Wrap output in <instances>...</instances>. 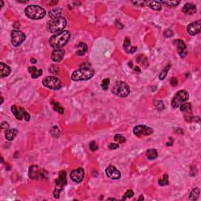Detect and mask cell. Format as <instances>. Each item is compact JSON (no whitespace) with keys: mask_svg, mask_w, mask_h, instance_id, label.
<instances>
[{"mask_svg":"<svg viewBox=\"0 0 201 201\" xmlns=\"http://www.w3.org/2000/svg\"><path fill=\"white\" fill-rule=\"evenodd\" d=\"M89 147L90 148V150L93 151V152L96 151L97 148H98V146H97V145L96 144L95 142H91L90 143Z\"/></svg>","mask_w":201,"mask_h":201,"instance_id":"74e56055","label":"cell"},{"mask_svg":"<svg viewBox=\"0 0 201 201\" xmlns=\"http://www.w3.org/2000/svg\"><path fill=\"white\" fill-rule=\"evenodd\" d=\"M154 105L157 110H159V111H162L163 108H164V105H163V102H162V101H159V100H158V101H157V100L156 101H155Z\"/></svg>","mask_w":201,"mask_h":201,"instance_id":"1f68e13d","label":"cell"},{"mask_svg":"<svg viewBox=\"0 0 201 201\" xmlns=\"http://www.w3.org/2000/svg\"><path fill=\"white\" fill-rule=\"evenodd\" d=\"M200 27H201V21H197L193 22L188 24L187 27V32L191 36H196L200 32Z\"/></svg>","mask_w":201,"mask_h":201,"instance_id":"7c38bea8","label":"cell"},{"mask_svg":"<svg viewBox=\"0 0 201 201\" xmlns=\"http://www.w3.org/2000/svg\"><path fill=\"white\" fill-rule=\"evenodd\" d=\"M26 36L18 30H13L11 33V42L14 47H18L25 40Z\"/></svg>","mask_w":201,"mask_h":201,"instance_id":"30bf717a","label":"cell"},{"mask_svg":"<svg viewBox=\"0 0 201 201\" xmlns=\"http://www.w3.org/2000/svg\"><path fill=\"white\" fill-rule=\"evenodd\" d=\"M162 3H163L164 5H167V7H177L180 2L179 1H162Z\"/></svg>","mask_w":201,"mask_h":201,"instance_id":"4dcf8cb0","label":"cell"},{"mask_svg":"<svg viewBox=\"0 0 201 201\" xmlns=\"http://www.w3.org/2000/svg\"><path fill=\"white\" fill-rule=\"evenodd\" d=\"M135 70L137 72H140V68H138V67H135Z\"/></svg>","mask_w":201,"mask_h":201,"instance_id":"bcb514c9","label":"cell"},{"mask_svg":"<svg viewBox=\"0 0 201 201\" xmlns=\"http://www.w3.org/2000/svg\"><path fill=\"white\" fill-rule=\"evenodd\" d=\"M119 147V145H117V144H114V143H111L110 145H108V148H109V149H113V150H114V149H116V148H118Z\"/></svg>","mask_w":201,"mask_h":201,"instance_id":"60d3db41","label":"cell"},{"mask_svg":"<svg viewBox=\"0 0 201 201\" xmlns=\"http://www.w3.org/2000/svg\"><path fill=\"white\" fill-rule=\"evenodd\" d=\"M62 12H63V10L61 8L53 9V10H51L49 12V16H50L52 19H54V18L61 17Z\"/></svg>","mask_w":201,"mask_h":201,"instance_id":"603a6c76","label":"cell"},{"mask_svg":"<svg viewBox=\"0 0 201 201\" xmlns=\"http://www.w3.org/2000/svg\"><path fill=\"white\" fill-rule=\"evenodd\" d=\"M171 86H173V87H176L177 85H178V79L176 78H172L171 79Z\"/></svg>","mask_w":201,"mask_h":201,"instance_id":"ab89813d","label":"cell"},{"mask_svg":"<svg viewBox=\"0 0 201 201\" xmlns=\"http://www.w3.org/2000/svg\"><path fill=\"white\" fill-rule=\"evenodd\" d=\"M174 43H175L176 47L178 48V53L181 56V57H183V58L185 57L188 52H187L186 46L185 44V42L181 39H177V40L174 41Z\"/></svg>","mask_w":201,"mask_h":201,"instance_id":"5bb4252c","label":"cell"},{"mask_svg":"<svg viewBox=\"0 0 201 201\" xmlns=\"http://www.w3.org/2000/svg\"><path fill=\"white\" fill-rule=\"evenodd\" d=\"M199 195H200V188L198 187L197 188H193V191L190 193V195H189V199L191 200H197L198 198H199Z\"/></svg>","mask_w":201,"mask_h":201,"instance_id":"484cf974","label":"cell"},{"mask_svg":"<svg viewBox=\"0 0 201 201\" xmlns=\"http://www.w3.org/2000/svg\"><path fill=\"white\" fill-rule=\"evenodd\" d=\"M61 134V131L57 126H53L50 129V134L53 136V138H58Z\"/></svg>","mask_w":201,"mask_h":201,"instance_id":"f1b7e54d","label":"cell"},{"mask_svg":"<svg viewBox=\"0 0 201 201\" xmlns=\"http://www.w3.org/2000/svg\"><path fill=\"white\" fill-rule=\"evenodd\" d=\"M182 12H184L186 14H194L197 12V7L193 3H186L182 7Z\"/></svg>","mask_w":201,"mask_h":201,"instance_id":"ac0fdd59","label":"cell"},{"mask_svg":"<svg viewBox=\"0 0 201 201\" xmlns=\"http://www.w3.org/2000/svg\"><path fill=\"white\" fill-rule=\"evenodd\" d=\"M17 134V131L16 129H9L5 132V137L8 141H13Z\"/></svg>","mask_w":201,"mask_h":201,"instance_id":"44dd1931","label":"cell"},{"mask_svg":"<svg viewBox=\"0 0 201 201\" xmlns=\"http://www.w3.org/2000/svg\"><path fill=\"white\" fill-rule=\"evenodd\" d=\"M106 174L108 177H109L112 179H119L121 177V173L116 168L113 166H109L108 167H107V169L105 171Z\"/></svg>","mask_w":201,"mask_h":201,"instance_id":"9a60e30c","label":"cell"},{"mask_svg":"<svg viewBox=\"0 0 201 201\" xmlns=\"http://www.w3.org/2000/svg\"><path fill=\"white\" fill-rule=\"evenodd\" d=\"M9 123H7V122H2V123H1V128L2 129H8L9 128Z\"/></svg>","mask_w":201,"mask_h":201,"instance_id":"b9f144b4","label":"cell"},{"mask_svg":"<svg viewBox=\"0 0 201 201\" xmlns=\"http://www.w3.org/2000/svg\"><path fill=\"white\" fill-rule=\"evenodd\" d=\"M77 47L79 48V50L76 52L77 56L83 55L87 52V50H88V47H87V44L84 43V42H79L78 46H77Z\"/></svg>","mask_w":201,"mask_h":201,"instance_id":"cb8c5ba5","label":"cell"},{"mask_svg":"<svg viewBox=\"0 0 201 201\" xmlns=\"http://www.w3.org/2000/svg\"><path fill=\"white\" fill-rule=\"evenodd\" d=\"M134 193L133 191L131 190V189H129V190H127V192H126V193H125L123 200H125L127 199V198H131V197L134 196Z\"/></svg>","mask_w":201,"mask_h":201,"instance_id":"8d00e7d4","label":"cell"},{"mask_svg":"<svg viewBox=\"0 0 201 201\" xmlns=\"http://www.w3.org/2000/svg\"><path fill=\"white\" fill-rule=\"evenodd\" d=\"M66 174L65 171H62L59 174V178L56 181V188L54 190V197L55 198H59V194L61 191L63 189L64 186L66 185Z\"/></svg>","mask_w":201,"mask_h":201,"instance_id":"ba28073f","label":"cell"},{"mask_svg":"<svg viewBox=\"0 0 201 201\" xmlns=\"http://www.w3.org/2000/svg\"><path fill=\"white\" fill-rule=\"evenodd\" d=\"M24 109L23 108H18L16 105L11 106V112L18 120H22V118L24 117Z\"/></svg>","mask_w":201,"mask_h":201,"instance_id":"e0dca14e","label":"cell"},{"mask_svg":"<svg viewBox=\"0 0 201 201\" xmlns=\"http://www.w3.org/2000/svg\"><path fill=\"white\" fill-rule=\"evenodd\" d=\"M31 62H32V64H36V62H37V61H36V59H34V58H32V59H31Z\"/></svg>","mask_w":201,"mask_h":201,"instance_id":"f6af8a7d","label":"cell"},{"mask_svg":"<svg viewBox=\"0 0 201 201\" xmlns=\"http://www.w3.org/2000/svg\"><path fill=\"white\" fill-rule=\"evenodd\" d=\"M148 7L153 9V10H160L161 8H162L160 2H156V1L148 2Z\"/></svg>","mask_w":201,"mask_h":201,"instance_id":"4316f807","label":"cell"},{"mask_svg":"<svg viewBox=\"0 0 201 201\" xmlns=\"http://www.w3.org/2000/svg\"><path fill=\"white\" fill-rule=\"evenodd\" d=\"M94 70L90 68H82L76 70L72 75V79L74 81L88 80L94 75Z\"/></svg>","mask_w":201,"mask_h":201,"instance_id":"277c9868","label":"cell"},{"mask_svg":"<svg viewBox=\"0 0 201 201\" xmlns=\"http://www.w3.org/2000/svg\"><path fill=\"white\" fill-rule=\"evenodd\" d=\"M65 51L63 49H54L51 53V58L54 62H59L63 59Z\"/></svg>","mask_w":201,"mask_h":201,"instance_id":"2e32d148","label":"cell"},{"mask_svg":"<svg viewBox=\"0 0 201 201\" xmlns=\"http://www.w3.org/2000/svg\"><path fill=\"white\" fill-rule=\"evenodd\" d=\"M67 25V21L65 17H60L52 19L49 21L47 24V28L50 32L58 33L64 31V28Z\"/></svg>","mask_w":201,"mask_h":201,"instance_id":"7a4b0ae2","label":"cell"},{"mask_svg":"<svg viewBox=\"0 0 201 201\" xmlns=\"http://www.w3.org/2000/svg\"><path fill=\"white\" fill-rule=\"evenodd\" d=\"M168 182H169V181H168V175H167V174H164L163 178L159 180V184L160 185H162V186H163V185H168Z\"/></svg>","mask_w":201,"mask_h":201,"instance_id":"e575fe53","label":"cell"},{"mask_svg":"<svg viewBox=\"0 0 201 201\" xmlns=\"http://www.w3.org/2000/svg\"><path fill=\"white\" fill-rule=\"evenodd\" d=\"M52 105H53V109L56 111V112H59L60 114H63L64 113V109L63 107H62L59 103H57V102H52Z\"/></svg>","mask_w":201,"mask_h":201,"instance_id":"f546056e","label":"cell"},{"mask_svg":"<svg viewBox=\"0 0 201 201\" xmlns=\"http://www.w3.org/2000/svg\"><path fill=\"white\" fill-rule=\"evenodd\" d=\"M112 91L115 95L120 97H125L128 96L131 90H130V87L127 83L123 82V81H119V82L116 83V84L113 86Z\"/></svg>","mask_w":201,"mask_h":201,"instance_id":"5b68a950","label":"cell"},{"mask_svg":"<svg viewBox=\"0 0 201 201\" xmlns=\"http://www.w3.org/2000/svg\"><path fill=\"white\" fill-rule=\"evenodd\" d=\"M28 72L31 73L32 77L33 79L38 78V77L40 76L42 73V69H38V68H36V67H34V66H33V67H29V68H28Z\"/></svg>","mask_w":201,"mask_h":201,"instance_id":"7402d4cb","label":"cell"},{"mask_svg":"<svg viewBox=\"0 0 201 201\" xmlns=\"http://www.w3.org/2000/svg\"><path fill=\"white\" fill-rule=\"evenodd\" d=\"M24 118L25 119L26 121H29L30 119V115L25 110L24 111Z\"/></svg>","mask_w":201,"mask_h":201,"instance_id":"7bdbcfd3","label":"cell"},{"mask_svg":"<svg viewBox=\"0 0 201 201\" xmlns=\"http://www.w3.org/2000/svg\"><path fill=\"white\" fill-rule=\"evenodd\" d=\"M123 49L127 53H134L137 50V47H131V40L128 37L125 39L124 44H123Z\"/></svg>","mask_w":201,"mask_h":201,"instance_id":"ffe728a7","label":"cell"},{"mask_svg":"<svg viewBox=\"0 0 201 201\" xmlns=\"http://www.w3.org/2000/svg\"><path fill=\"white\" fill-rule=\"evenodd\" d=\"M0 72H1V77L2 78L7 77L10 74L11 68L7 65L4 64L3 62H1L0 63Z\"/></svg>","mask_w":201,"mask_h":201,"instance_id":"d6986e66","label":"cell"},{"mask_svg":"<svg viewBox=\"0 0 201 201\" xmlns=\"http://www.w3.org/2000/svg\"><path fill=\"white\" fill-rule=\"evenodd\" d=\"M188 93L186 90H179L175 93V95L174 96L173 99L171 102V105L174 108H178L180 107L181 105L186 102L188 99Z\"/></svg>","mask_w":201,"mask_h":201,"instance_id":"8992f818","label":"cell"},{"mask_svg":"<svg viewBox=\"0 0 201 201\" xmlns=\"http://www.w3.org/2000/svg\"><path fill=\"white\" fill-rule=\"evenodd\" d=\"M191 109H192V106H191V104L189 103H183L182 105H180V110L183 112H186V113H188V112H191Z\"/></svg>","mask_w":201,"mask_h":201,"instance_id":"83f0119b","label":"cell"},{"mask_svg":"<svg viewBox=\"0 0 201 201\" xmlns=\"http://www.w3.org/2000/svg\"><path fill=\"white\" fill-rule=\"evenodd\" d=\"M171 68V65H167V67H166L162 71V72L160 73V75H159V79H161V80H163V79H165L166 76H167V72H168V71H169V68Z\"/></svg>","mask_w":201,"mask_h":201,"instance_id":"d6a6232c","label":"cell"},{"mask_svg":"<svg viewBox=\"0 0 201 201\" xmlns=\"http://www.w3.org/2000/svg\"><path fill=\"white\" fill-rule=\"evenodd\" d=\"M70 177L72 178V180L75 182H81L84 178V171L83 168H78L76 170L72 171Z\"/></svg>","mask_w":201,"mask_h":201,"instance_id":"4fadbf2b","label":"cell"},{"mask_svg":"<svg viewBox=\"0 0 201 201\" xmlns=\"http://www.w3.org/2000/svg\"><path fill=\"white\" fill-rule=\"evenodd\" d=\"M114 139L115 141H116V142H118L119 143H120V144H122V143H124L125 142H126V138L125 137H123L122 134H116L114 137Z\"/></svg>","mask_w":201,"mask_h":201,"instance_id":"836d02e7","label":"cell"},{"mask_svg":"<svg viewBox=\"0 0 201 201\" xmlns=\"http://www.w3.org/2000/svg\"><path fill=\"white\" fill-rule=\"evenodd\" d=\"M146 156L148 157V159H154L158 156V152L156 149L155 148H151V149H148L146 152Z\"/></svg>","mask_w":201,"mask_h":201,"instance_id":"d4e9b609","label":"cell"},{"mask_svg":"<svg viewBox=\"0 0 201 201\" xmlns=\"http://www.w3.org/2000/svg\"><path fill=\"white\" fill-rule=\"evenodd\" d=\"M138 200H144V198H143V197H142H142H140V198Z\"/></svg>","mask_w":201,"mask_h":201,"instance_id":"7dc6e473","label":"cell"},{"mask_svg":"<svg viewBox=\"0 0 201 201\" xmlns=\"http://www.w3.org/2000/svg\"><path fill=\"white\" fill-rule=\"evenodd\" d=\"M71 34L68 31H62L51 36L49 44L53 49H62L68 42Z\"/></svg>","mask_w":201,"mask_h":201,"instance_id":"6da1fadb","label":"cell"},{"mask_svg":"<svg viewBox=\"0 0 201 201\" xmlns=\"http://www.w3.org/2000/svg\"><path fill=\"white\" fill-rule=\"evenodd\" d=\"M132 3L136 5V6H139V7H142L143 5L145 4V2H133Z\"/></svg>","mask_w":201,"mask_h":201,"instance_id":"ee69618b","label":"cell"},{"mask_svg":"<svg viewBox=\"0 0 201 201\" xmlns=\"http://www.w3.org/2000/svg\"><path fill=\"white\" fill-rule=\"evenodd\" d=\"M45 171H40L39 168L38 166L33 165L30 167L29 171H28V175L30 178L32 179H39V178H44V174L43 173Z\"/></svg>","mask_w":201,"mask_h":201,"instance_id":"8fae6325","label":"cell"},{"mask_svg":"<svg viewBox=\"0 0 201 201\" xmlns=\"http://www.w3.org/2000/svg\"><path fill=\"white\" fill-rule=\"evenodd\" d=\"M109 79H104L103 80H102V89L104 90H107L108 89V86H109Z\"/></svg>","mask_w":201,"mask_h":201,"instance_id":"d590c367","label":"cell"},{"mask_svg":"<svg viewBox=\"0 0 201 201\" xmlns=\"http://www.w3.org/2000/svg\"><path fill=\"white\" fill-rule=\"evenodd\" d=\"M24 13L27 17L33 20L42 19L46 15L44 9L37 5H31L27 7L24 10Z\"/></svg>","mask_w":201,"mask_h":201,"instance_id":"3957f363","label":"cell"},{"mask_svg":"<svg viewBox=\"0 0 201 201\" xmlns=\"http://www.w3.org/2000/svg\"><path fill=\"white\" fill-rule=\"evenodd\" d=\"M42 84L51 90H58L62 87V82L59 79L54 76H47L43 79Z\"/></svg>","mask_w":201,"mask_h":201,"instance_id":"52a82bcc","label":"cell"},{"mask_svg":"<svg viewBox=\"0 0 201 201\" xmlns=\"http://www.w3.org/2000/svg\"><path fill=\"white\" fill-rule=\"evenodd\" d=\"M153 133V130L145 125H138L134 128V134L138 138H142L143 136L150 135Z\"/></svg>","mask_w":201,"mask_h":201,"instance_id":"9c48e42d","label":"cell"},{"mask_svg":"<svg viewBox=\"0 0 201 201\" xmlns=\"http://www.w3.org/2000/svg\"><path fill=\"white\" fill-rule=\"evenodd\" d=\"M163 35H164L166 38H170V37H171L173 36V32H172L171 30H166Z\"/></svg>","mask_w":201,"mask_h":201,"instance_id":"f35d334b","label":"cell"}]
</instances>
